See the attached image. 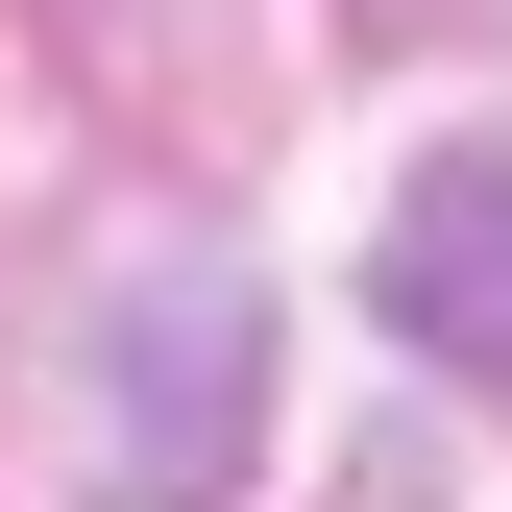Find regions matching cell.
Instances as JSON below:
<instances>
[{"label":"cell","mask_w":512,"mask_h":512,"mask_svg":"<svg viewBox=\"0 0 512 512\" xmlns=\"http://www.w3.org/2000/svg\"><path fill=\"white\" fill-rule=\"evenodd\" d=\"M49 49L98 98H147V49H171V98H220V0H49Z\"/></svg>","instance_id":"cell-3"},{"label":"cell","mask_w":512,"mask_h":512,"mask_svg":"<svg viewBox=\"0 0 512 512\" xmlns=\"http://www.w3.org/2000/svg\"><path fill=\"white\" fill-rule=\"evenodd\" d=\"M366 317H391V342H439L464 391H512V122H464V147L391 196V244H366Z\"/></svg>","instance_id":"cell-2"},{"label":"cell","mask_w":512,"mask_h":512,"mask_svg":"<svg viewBox=\"0 0 512 512\" xmlns=\"http://www.w3.org/2000/svg\"><path fill=\"white\" fill-rule=\"evenodd\" d=\"M342 512H439V488H415V439H366V464H342Z\"/></svg>","instance_id":"cell-5"},{"label":"cell","mask_w":512,"mask_h":512,"mask_svg":"<svg viewBox=\"0 0 512 512\" xmlns=\"http://www.w3.org/2000/svg\"><path fill=\"white\" fill-rule=\"evenodd\" d=\"M488 0H342V49H464Z\"/></svg>","instance_id":"cell-4"},{"label":"cell","mask_w":512,"mask_h":512,"mask_svg":"<svg viewBox=\"0 0 512 512\" xmlns=\"http://www.w3.org/2000/svg\"><path fill=\"white\" fill-rule=\"evenodd\" d=\"M269 464V269L220 220H122L74 293V512H220Z\"/></svg>","instance_id":"cell-1"}]
</instances>
